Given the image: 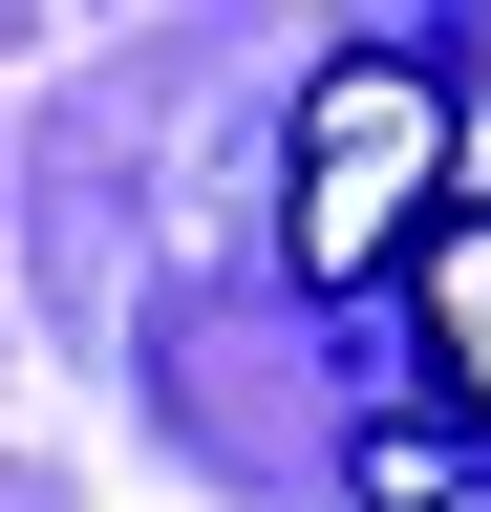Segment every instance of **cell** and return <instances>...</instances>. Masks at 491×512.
Here are the masks:
<instances>
[{"label":"cell","mask_w":491,"mask_h":512,"mask_svg":"<svg viewBox=\"0 0 491 512\" xmlns=\"http://www.w3.org/2000/svg\"><path fill=\"white\" fill-rule=\"evenodd\" d=\"M449 192H470V86H449L427 43H342L321 86H299V171H278L299 299H363V278H406Z\"/></svg>","instance_id":"cell-1"},{"label":"cell","mask_w":491,"mask_h":512,"mask_svg":"<svg viewBox=\"0 0 491 512\" xmlns=\"http://www.w3.org/2000/svg\"><path fill=\"white\" fill-rule=\"evenodd\" d=\"M406 299H427V384H449V427L491 448V192H449V214H427Z\"/></svg>","instance_id":"cell-2"},{"label":"cell","mask_w":491,"mask_h":512,"mask_svg":"<svg viewBox=\"0 0 491 512\" xmlns=\"http://www.w3.org/2000/svg\"><path fill=\"white\" fill-rule=\"evenodd\" d=\"M363 512H449V427H385V448H363Z\"/></svg>","instance_id":"cell-3"}]
</instances>
